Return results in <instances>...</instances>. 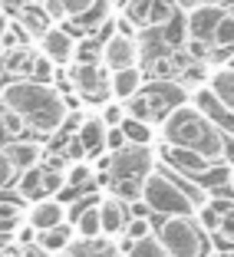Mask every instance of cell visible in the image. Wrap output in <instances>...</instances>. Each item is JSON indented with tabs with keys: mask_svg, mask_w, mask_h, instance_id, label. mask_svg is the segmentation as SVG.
I'll return each instance as SVG.
<instances>
[{
	"mask_svg": "<svg viewBox=\"0 0 234 257\" xmlns=\"http://www.w3.org/2000/svg\"><path fill=\"white\" fill-rule=\"evenodd\" d=\"M0 102L10 106L33 132H40V136L60 132L63 119H66V112H69L66 102H63V92L56 89L53 83H40V79H30V76L10 79V83L0 89Z\"/></svg>",
	"mask_w": 234,
	"mask_h": 257,
	"instance_id": "1",
	"label": "cell"
},
{
	"mask_svg": "<svg viewBox=\"0 0 234 257\" xmlns=\"http://www.w3.org/2000/svg\"><path fill=\"white\" fill-rule=\"evenodd\" d=\"M159 125H162V139H165V142L195 149V152H201L204 159L221 162V132L208 122V115H204L191 99L178 102Z\"/></svg>",
	"mask_w": 234,
	"mask_h": 257,
	"instance_id": "2",
	"label": "cell"
},
{
	"mask_svg": "<svg viewBox=\"0 0 234 257\" xmlns=\"http://www.w3.org/2000/svg\"><path fill=\"white\" fill-rule=\"evenodd\" d=\"M139 201H142L149 211L162 214V218L195 214V201H191L188 191L181 188V182L168 172H159V168H152L142 182H139Z\"/></svg>",
	"mask_w": 234,
	"mask_h": 257,
	"instance_id": "3",
	"label": "cell"
},
{
	"mask_svg": "<svg viewBox=\"0 0 234 257\" xmlns=\"http://www.w3.org/2000/svg\"><path fill=\"white\" fill-rule=\"evenodd\" d=\"M185 86L175 83V79H155V83L149 86H139L132 96L122 102V109H126V115H136V119H145L149 125H155V122H162L168 112H172L178 102H185Z\"/></svg>",
	"mask_w": 234,
	"mask_h": 257,
	"instance_id": "4",
	"label": "cell"
},
{
	"mask_svg": "<svg viewBox=\"0 0 234 257\" xmlns=\"http://www.w3.org/2000/svg\"><path fill=\"white\" fill-rule=\"evenodd\" d=\"M155 237L162 241L168 257H204L208 241L201 234V224L195 214H172L162 224H155Z\"/></svg>",
	"mask_w": 234,
	"mask_h": 257,
	"instance_id": "5",
	"label": "cell"
},
{
	"mask_svg": "<svg viewBox=\"0 0 234 257\" xmlns=\"http://www.w3.org/2000/svg\"><path fill=\"white\" fill-rule=\"evenodd\" d=\"M152 168H155V155H152L149 145L126 142L122 149L109 152V172H112V178H136V182H142Z\"/></svg>",
	"mask_w": 234,
	"mask_h": 257,
	"instance_id": "6",
	"label": "cell"
},
{
	"mask_svg": "<svg viewBox=\"0 0 234 257\" xmlns=\"http://www.w3.org/2000/svg\"><path fill=\"white\" fill-rule=\"evenodd\" d=\"M69 83L73 89L79 92V99H106L109 96V69L102 63H92V60H79V63H69Z\"/></svg>",
	"mask_w": 234,
	"mask_h": 257,
	"instance_id": "7",
	"label": "cell"
},
{
	"mask_svg": "<svg viewBox=\"0 0 234 257\" xmlns=\"http://www.w3.org/2000/svg\"><path fill=\"white\" fill-rule=\"evenodd\" d=\"M142 60V46H139V37H126V33L112 30L102 46H99V63L112 73V69H126V66H139Z\"/></svg>",
	"mask_w": 234,
	"mask_h": 257,
	"instance_id": "8",
	"label": "cell"
},
{
	"mask_svg": "<svg viewBox=\"0 0 234 257\" xmlns=\"http://www.w3.org/2000/svg\"><path fill=\"white\" fill-rule=\"evenodd\" d=\"M37 40H40V53H43L46 60H53L56 66H69V63L76 60V53H79L76 37L66 27H56V23H50Z\"/></svg>",
	"mask_w": 234,
	"mask_h": 257,
	"instance_id": "9",
	"label": "cell"
},
{
	"mask_svg": "<svg viewBox=\"0 0 234 257\" xmlns=\"http://www.w3.org/2000/svg\"><path fill=\"white\" fill-rule=\"evenodd\" d=\"M191 102H195L198 109H201L204 115H208V122H211L214 128H218L221 136H234V112L221 102L218 96H214L208 86H195V92H191Z\"/></svg>",
	"mask_w": 234,
	"mask_h": 257,
	"instance_id": "10",
	"label": "cell"
},
{
	"mask_svg": "<svg viewBox=\"0 0 234 257\" xmlns=\"http://www.w3.org/2000/svg\"><path fill=\"white\" fill-rule=\"evenodd\" d=\"M224 7H214V4H195V7L181 10V20H185V37L191 40H211L214 27H218Z\"/></svg>",
	"mask_w": 234,
	"mask_h": 257,
	"instance_id": "11",
	"label": "cell"
},
{
	"mask_svg": "<svg viewBox=\"0 0 234 257\" xmlns=\"http://www.w3.org/2000/svg\"><path fill=\"white\" fill-rule=\"evenodd\" d=\"M162 159L168 162V168H172V172H188V175H195V178H201V175L214 165L211 159H204L201 152L185 149V145H172V142L162 145Z\"/></svg>",
	"mask_w": 234,
	"mask_h": 257,
	"instance_id": "12",
	"label": "cell"
},
{
	"mask_svg": "<svg viewBox=\"0 0 234 257\" xmlns=\"http://www.w3.org/2000/svg\"><path fill=\"white\" fill-rule=\"evenodd\" d=\"M96 211H99V231L106 237H119L126 231V221H129L126 201H119L115 195H102L96 201Z\"/></svg>",
	"mask_w": 234,
	"mask_h": 257,
	"instance_id": "13",
	"label": "cell"
},
{
	"mask_svg": "<svg viewBox=\"0 0 234 257\" xmlns=\"http://www.w3.org/2000/svg\"><path fill=\"white\" fill-rule=\"evenodd\" d=\"M66 221V204L56 201L53 195H40V201H33V208L27 211V224L33 231H43V227H53Z\"/></svg>",
	"mask_w": 234,
	"mask_h": 257,
	"instance_id": "14",
	"label": "cell"
},
{
	"mask_svg": "<svg viewBox=\"0 0 234 257\" xmlns=\"http://www.w3.org/2000/svg\"><path fill=\"white\" fill-rule=\"evenodd\" d=\"M76 139L83 142L86 159L99 155V152L106 149V122L99 119V115H86V119L79 122V128H76Z\"/></svg>",
	"mask_w": 234,
	"mask_h": 257,
	"instance_id": "15",
	"label": "cell"
},
{
	"mask_svg": "<svg viewBox=\"0 0 234 257\" xmlns=\"http://www.w3.org/2000/svg\"><path fill=\"white\" fill-rule=\"evenodd\" d=\"M142 83H145V73L139 66H126V69H112V73H109V92H112V99H119V102H126Z\"/></svg>",
	"mask_w": 234,
	"mask_h": 257,
	"instance_id": "16",
	"label": "cell"
},
{
	"mask_svg": "<svg viewBox=\"0 0 234 257\" xmlns=\"http://www.w3.org/2000/svg\"><path fill=\"white\" fill-rule=\"evenodd\" d=\"M109 20H112V4H109V0H92L89 7H86L79 17H73L69 23H73L76 30H83V33H96L99 27H106Z\"/></svg>",
	"mask_w": 234,
	"mask_h": 257,
	"instance_id": "17",
	"label": "cell"
},
{
	"mask_svg": "<svg viewBox=\"0 0 234 257\" xmlns=\"http://www.w3.org/2000/svg\"><path fill=\"white\" fill-rule=\"evenodd\" d=\"M4 152H7V159L14 162V168L20 172V168H30L37 165L40 159H43V145L37 142H27V139H17V142H7L4 145Z\"/></svg>",
	"mask_w": 234,
	"mask_h": 257,
	"instance_id": "18",
	"label": "cell"
},
{
	"mask_svg": "<svg viewBox=\"0 0 234 257\" xmlns=\"http://www.w3.org/2000/svg\"><path fill=\"white\" fill-rule=\"evenodd\" d=\"M208 89L234 112V66H218L214 73H208Z\"/></svg>",
	"mask_w": 234,
	"mask_h": 257,
	"instance_id": "19",
	"label": "cell"
},
{
	"mask_svg": "<svg viewBox=\"0 0 234 257\" xmlns=\"http://www.w3.org/2000/svg\"><path fill=\"white\" fill-rule=\"evenodd\" d=\"M17 20L23 23V30L30 33L33 40H37L40 33H43L46 27L53 23V20H50V14H46V7H43V4H23V7L17 10Z\"/></svg>",
	"mask_w": 234,
	"mask_h": 257,
	"instance_id": "20",
	"label": "cell"
},
{
	"mask_svg": "<svg viewBox=\"0 0 234 257\" xmlns=\"http://www.w3.org/2000/svg\"><path fill=\"white\" fill-rule=\"evenodd\" d=\"M69 241H73V231L66 227V221H63V224H53V227H43V231H37V244L43 247V254L66 250Z\"/></svg>",
	"mask_w": 234,
	"mask_h": 257,
	"instance_id": "21",
	"label": "cell"
},
{
	"mask_svg": "<svg viewBox=\"0 0 234 257\" xmlns=\"http://www.w3.org/2000/svg\"><path fill=\"white\" fill-rule=\"evenodd\" d=\"M27 132H30V125H27V122H23L10 106H4V102H0V145L17 142V139H23Z\"/></svg>",
	"mask_w": 234,
	"mask_h": 257,
	"instance_id": "22",
	"label": "cell"
},
{
	"mask_svg": "<svg viewBox=\"0 0 234 257\" xmlns=\"http://www.w3.org/2000/svg\"><path fill=\"white\" fill-rule=\"evenodd\" d=\"M30 40H33V37L23 30V23L17 20V17H10V20L4 23V30H0V50H4V53H10V50H20V46H27Z\"/></svg>",
	"mask_w": 234,
	"mask_h": 257,
	"instance_id": "23",
	"label": "cell"
},
{
	"mask_svg": "<svg viewBox=\"0 0 234 257\" xmlns=\"http://www.w3.org/2000/svg\"><path fill=\"white\" fill-rule=\"evenodd\" d=\"M119 128H122V136H126V142H132V145H152V125L145 119H136V115H126V119L119 122Z\"/></svg>",
	"mask_w": 234,
	"mask_h": 257,
	"instance_id": "24",
	"label": "cell"
},
{
	"mask_svg": "<svg viewBox=\"0 0 234 257\" xmlns=\"http://www.w3.org/2000/svg\"><path fill=\"white\" fill-rule=\"evenodd\" d=\"M89 4L92 0H46L43 7H46V14H50V20H73V17H79Z\"/></svg>",
	"mask_w": 234,
	"mask_h": 257,
	"instance_id": "25",
	"label": "cell"
},
{
	"mask_svg": "<svg viewBox=\"0 0 234 257\" xmlns=\"http://www.w3.org/2000/svg\"><path fill=\"white\" fill-rule=\"evenodd\" d=\"M208 43H211V53L214 50H234V14L231 10L221 14V20H218V27H214Z\"/></svg>",
	"mask_w": 234,
	"mask_h": 257,
	"instance_id": "26",
	"label": "cell"
},
{
	"mask_svg": "<svg viewBox=\"0 0 234 257\" xmlns=\"http://www.w3.org/2000/svg\"><path fill=\"white\" fill-rule=\"evenodd\" d=\"M175 14H178L175 0H152L149 4V17H145V30H162Z\"/></svg>",
	"mask_w": 234,
	"mask_h": 257,
	"instance_id": "27",
	"label": "cell"
},
{
	"mask_svg": "<svg viewBox=\"0 0 234 257\" xmlns=\"http://www.w3.org/2000/svg\"><path fill=\"white\" fill-rule=\"evenodd\" d=\"M33 50L30 46H20V50H10V53H4V69L14 76H30L33 69Z\"/></svg>",
	"mask_w": 234,
	"mask_h": 257,
	"instance_id": "28",
	"label": "cell"
},
{
	"mask_svg": "<svg viewBox=\"0 0 234 257\" xmlns=\"http://www.w3.org/2000/svg\"><path fill=\"white\" fill-rule=\"evenodd\" d=\"M76 234L83 237V241H96V237H102V231H99V211H96V204H86L83 211L76 214Z\"/></svg>",
	"mask_w": 234,
	"mask_h": 257,
	"instance_id": "29",
	"label": "cell"
},
{
	"mask_svg": "<svg viewBox=\"0 0 234 257\" xmlns=\"http://www.w3.org/2000/svg\"><path fill=\"white\" fill-rule=\"evenodd\" d=\"M40 162L30 168H20V178H17V198H40Z\"/></svg>",
	"mask_w": 234,
	"mask_h": 257,
	"instance_id": "30",
	"label": "cell"
},
{
	"mask_svg": "<svg viewBox=\"0 0 234 257\" xmlns=\"http://www.w3.org/2000/svg\"><path fill=\"white\" fill-rule=\"evenodd\" d=\"M126 257H168V254H165V247H162V241L155 237V231H152V234H145V237L129 244Z\"/></svg>",
	"mask_w": 234,
	"mask_h": 257,
	"instance_id": "31",
	"label": "cell"
},
{
	"mask_svg": "<svg viewBox=\"0 0 234 257\" xmlns=\"http://www.w3.org/2000/svg\"><path fill=\"white\" fill-rule=\"evenodd\" d=\"M63 188H66L63 168H50V165L40 168V195H60Z\"/></svg>",
	"mask_w": 234,
	"mask_h": 257,
	"instance_id": "32",
	"label": "cell"
},
{
	"mask_svg": "<svg viewBox=\"0 0 234 257\" xmlns=\"http://www.w3.org/2000/svg\"><path fill=\"white\" fill-rule=\"evenodd\" d=\"M149 4H152V0H126V4H122V14H119V17H126L129 23H136L139 30H145V17H149Z\"/></svg>",
	"mask_w": 234,
	"mask_h": 257,
	"instance_id": "33",
	"label": "cell"
},
{
	"mask_svg": "<svg viewBox=\"0 0 234 257\" xmlns=\"http://www.w3.org/2000/svg\"><path fill=\"white\" fill-rule=\"evenodd\" d=\"M66 175V185L69 188H79V185H89L92 182V175H96V168L89 165V159H83V162H76L69 172H63Z\"/></svg>",
	"mask_w": 234,
	"mask_h": 257,
	"instance_id": "34",
	"label": "cell"
},
{
	"mask_svg": "<svg viewBox=\"0 0 234 257\" xmlns=\"http://www.w3.org/2000/svg\"><path fill=\"white\" fill-rule=\"evenodd\" d=\"M109 195H115L119 201H136L139 198V182L136 178H112V185H109Z\"/></svg>",
	"mask_w": 234,
	"mask_h": 257,
	"instance_id": "35",
	"label": "cell"
},
{
	"mask_svg": "<svg viewBox=\"0 0 234 257\" xmlns=\"http://www.w3.org/2000/svg\"><path fill=\"white\" fill-rule=\"evenodd\" d=\"M152 231H155V224H152L145 214H136L132 221H126V237H129V241H139V237L152 234Z\"/></svg>",
	"mask_w": 234,
	"mask_h": 257,
	"instance_id": "36",
	"label": "cell"
},
{
	"mask_svg": "<svg viewBox=\"0 0 234 257\" xmlns=\"http://www.w3.org/2000/svg\"><path fill=\"white\" fill-rule=\"evenodd\" d=\"M214 234H218V241L224 244V247H234V211L221 214L218 227H214Z\"/></svg>",
	"mask_w": 234,
	"mask_h": 257,
	"instance_id": "37",
	"label": "cell"
},
{
	"mask_svg": "<svg viewBox=\"0 0 234 257\" xmlns=\"http://www.w3.org/2000/svg\"><path fill=\"white\" fill-rule=\"evenodd\" d=\"M14 178H17V168H14V162L7 159L4 145H0V191L10 188V185H14Z\"/></svg>",
	"mask_w": 234,
	"mask_h": 257,
	"instance_id": "38",
	"label": "cell"
},
{
	"mask_svg": "<svg viewBox=\"0 0 234 257\" xmlns=\"http://www.w3.org/2000/svg\"><path fill=\"white\" fill-rule=\"evenodd\" d=\"M99 119L106 122V125H119V122L126 119V109H122V102H119V99H115V102H106V106H102V115H99Z\"/></svg>",
	"mask_w": 234,
	"mask_h": 257,
	"instance_id": "39",
	"label": "cell"
},
{
	"mask_svg": "<svg viewBox=\"0 0 234 257\" xmlns=\"http://www.w3.org/2000/svg\"><path fill=\"white\" fill-rule=\"evenodd\" d=\"M126 145V136H122V128L119 125H106V149L109 152H115V149H122Z\"/></svg>",
	"mask_w": 234,
	"mask_h": 257,
	"instance_id": "40",
	"label": "cell"
},
{
	"mask_svg": "<svg viewBox=\"0 0 234 257\" xmlns=\"http://www.w3.org/2000/svg\"><path fill=\"white\" fill-rule=\"evenodd\" d=\"M63 155H66V159H73V162H83L86 159V149H83V142H79V139H69Z\"/></svg>",
	"mask_w": 234,
	"mask_h": 257,
	"instance_id": "41",
	"label": "cell"
},
{
	"mask_svg": "<svg viewBox=\"0 0 234 257\" xmlns=\"http://www.w3.org/2000/svg\"><path fill=\"white\" fill-rule=\"evenodd\" d=\"M221 162L234 165V136H221Z\"/></svg>",
	"mask_w": 234,
	"mask_h": 257,
	"instance_id": "42",
	"label": "cell"
},
{
	"mask_svg": "<svg viewBox=\"0 0 234 257\" xmlns=\"http://www.w3.org/2000/svg\"><path fill=\"white\" fill-rule=\"evenodd\" d=\"M33 241H37V231H33L30 224L17 227V244H20V247H23V244H33Z\"/></svg>",
	"mask_w": 234,
	"mask_h": 257,
	"instance_id": "43",
	"label": "cell"
},
{
	"mask_svg": "<svg viewBox=\"0 0 234 257\" xmlns=\"http://www.w3.org/2000/svg\"><path fill=\"white\" fill-rule=\"evenodd\" d=\"M208 204H211V208H214L218 214H227V211H234V198H211Z\"/></svg>",
	"mask_w": 234,
	"mask_h": 257,
	"instance_id": "44",
	"label": "cell"
},
{
	"mask_svg": "<svg viewBox=\"0 0 234 257\" xmlns=\"http://www.w3.org/2000/svg\"><path fill=\"white\" fill-rule=\"evenodd\" d=\"M17 250H20V257H46L43 247H40L37 241H33V244H23V247H17Z\"/></svg>",
	"mask_w": 234,
	"mask_h": 257,
	"instance_id": "45",
	"label": "cell"
},
{
	"mask_svg": "<svg viewBox=\"0 0 234 257\" xmlns=\"http://www.w3.org/2000/svg\"><path fill=\"white\" fill-rule=\"evenodd\" d=\"M195 4H214V7H227L231 0H195Z\"/></svg>",
	"mask_w": 234,
	"mask_h": 257,
	"instance_id": "46",
	"label": "cell"
},
{
	"mask_svg": "<svg viewBox=\"0 0 234 257\" xmlns=\"http://www.w3.org/2000/svg\"><path fill=\"white\" fill-rule=\"evenodd\" d=\"M175 7H178V10H188V7H195V0H175Z\"/></svg>",
	"mask_w": 234,
	"mask_h": 257,
	"instance_id": "47",
	"label": "cell"
},
{
	"mask_svg": "<svg viewBox=\"0 0 234 257\" xmlns=\"http://www.w3.org/2000/svg\"><path fill=\"white\" fill-rule=\"evenodd\" d=\"M53 257H76V254H69V250H56Z\"/></svg>",
	"mask_w": 234,
	"mask_h": 257,
	"instance_id": "48",
	"label": "cell"
},
{
	"mask_svg": "<svg viewBox=\"0 0 234 257\" xmlns=\"http://www.w3.org/2000/svg\"><path fill=\"white\" fill-rule=\"evenodd\" d=\"M27 4H46V0H27Z\"/></svg>",
	"mask_w": 234,
	"mask_h": 257,
	"instance_id": "49",
	"label": "cell"
},
{
	"mask_svg": "<svg viewBox=\"0 0 234 257\" xmlns=\"http://www.w3.org/2000/svg\"><path fill=\"white\" fill-rule=\"evenodd\" d=\"M0 257H7V254H4V250H0Z\"/></svg>",
	"mask_w": 234,
	"mask_h": 257,
	"instance_id": "50",
	"label": "cell"
}]
</instances>
